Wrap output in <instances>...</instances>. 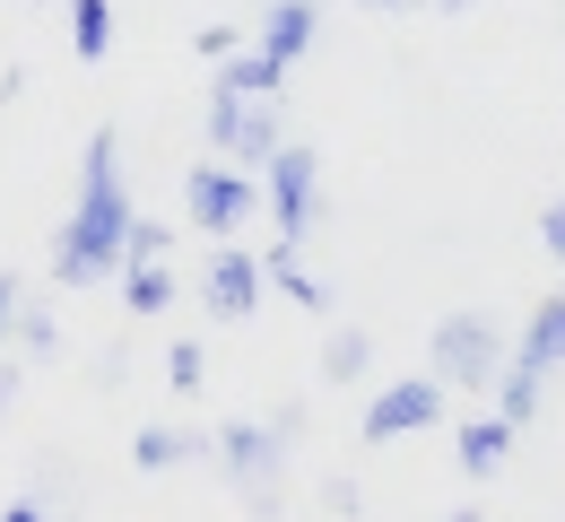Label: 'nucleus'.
Segmentation results:
<instances>
[{"mask_svg": "<svg viewBox=\"0 0 565 522\" xmlns=\"http://www.w3.org/2000/svg\"><path fill=\"white\" fill-rule=\"evenodd\" d=\"M131 183H122V140L114 131H87L78 157V210L53 235V288H105L122 279V244H131Z\"/></svg>", "mask_w": 565, "mask_h": 522, "instance_id": "1", "label": "nucleus"}, {"mask_svg": "<svg viewBox=\"0 0 565 522\" xmlns=\"http://www.w3.org/2000/svg\"><path fill=\"white\" fill-rule=\"evenodd\" d=\"M296 436H305V409H296V401L270 409V418H226V427L210 436L217 479H226V488H235L262 522L287 505V461H296Z\"/></svg>", "mask_w": 565, "mask_h": 522, "instance_id": "2", "label": "nucleus"}, {"mask_svg": "<svg viewBox=\"0 0 565 522\" xmlns=\"http://www.w3.org/2000/svg\"><path fill=\"white\" fill-rule=\"evenodd\" d=\"M426 366H435V383H444V392H495V374L513 366L504 322H488V313H452V322H435Z\"/></svg>", "mask_w": 565, "mask_h": 522, "instance_id": "3", "label": "nucleus"}, {"mask_svg": "<svg viewBox=\"0 0 565 522\" xmlns=\"http://www.w3.org/2000/svg\"><path fill=\"white\" fill-rule=\"evenodd\" d=\"M253 210H262V174H244V166H226V157H210V166L183 174V219L201 226L210 244H235V235L253 226Z\"/></svg>", "mask_w": 565, "mask_h": 522, "instance_id": "4", "label": "nucleus"}, {"mask_svg": "<svg viewBox=\"0 0 565 522\" xmlns=\"http://www.w3.org/2000/svg\"><path fill=\"white\" fill-rule=\"evenodd\" d=\"M210 149L244 174H262L270 157L287 149V122H279V96H226L210 87Z\"/></svg>", "mask_w": 565, "mask_h": 522, "instance_id": "5", "label": "nucleus"}, {"mask_svg": "<svg viewBox=\"0 0 565 522\" xmlns=\"http://www.w3.org/2000/svg\"><path fill=\"white\" fill-rule=\"evenodd\" d=\"M262 210L279 219V244H305L313 219H322V157L305 140H287L270 166H262Z\"/></svg>", "mask_w": 565, "mask_h": 522, "instance_id": "6", "label": "nucleus"}, {"mask_svg": "<svg viewBox=\"0 0 565 522\" xmlns=\"http://www.w3.org/2000/svg\"><path fill=\"white\" fill-rule=\"evenodd\" d=\"M444 418H452V392L435 374H401V383H383L365 401V445H401V436H426Z\"/></svg>", "mask_w": 565, "mask_h": 522, "instance_id": "7", "label": "nucleus"}, {"mask_svg": "<svg viewBox=\"0 0 565 522\" xmlns=\"http://www.w3.org/2000/svg\"><path fill=\"white\" fill-rule=\"evenodd\" d=\"M262 253H244V244H217L210 270H201V305H210V322H253L262 313Z\"/></svg>", "mask_w": 565, "mask_h": 522, "instance_id": "8", "label": "nucleus"}, {"mask_svg": "<svg viewBox=\"0 0 565 522\" xmlns=\"http://www.w3.org/2000/svg\"><path fill=\"white\" fill-rule=\"evenodd\" d=\"M313 35H322V0H270V18H262V62L270 71H296L305 53H313Z\"/></svg>", "mask_w": 565, "mask_h": 522, "instance_id": "9", "label": "nucleus"}, {"mask_svg": "<svg viewBox=\"0 0 565 522\" xmlns=\"http://www.w3.org/2000/svg\"><path fill=\"white\" fill-rule=\"evenodd\" d=\"M513 366L565 374V297H540V313H531V322H522V340H513Z\"/></svg>", "mask_w": 565, "mask_h": 522, "instance_id": "10", "label": "nucleus"}, {"mask_svg": "<svg viewBox=\"0 0 565 522\" xmlns=\"http://www.w3.org/2000/svg\"><path fill=\"white\" fill-rule=\"evenodd\" d=\"M131 461H140L148 479H166V470H183V461H210V436H201V427H140V436H131Z\"/></svg>", "mask_w": 565, "mask_h": 522, "instance_id": "11", "label": "nucleus"}, {"mask_svg": "<svg viewBox=\"0 0 565 522\" xmlns=\"http://www.w3.org/2000/svg\"><path fill=\"white\" fill-rule=\"evenodd\" d=\"M452 452H461V470H470V479H495V470H504V452H513V427H504V418H461V427H452Z\"/></svg>", "mask_w": 565, "mask_h": 522, "instance_id": "12", "label": "nucleus"}, {"mask_svg": "<svg viewBox=\"0 0 565 522\" xmlns=\"http://www.w3.org/2000/svg\"><path fill=\"white\" fill-rule=\"evenodd\" d=\"M540 401H548V374H531V366H504V374H495V418H504L513 436L540 418Z\"/></svg>", "mask_w": 565, "mask_h": 522, "instance_id": "13", "label": "nucleus"}, {"mask_svg": "<svg viewBox=\"0 0 565 522\" xmlns=\"http://www.w3.org/2000/svg\"><path fill=\"white\" fill-rule=\"evenodd\" d=\"M296 253H305V244H270V253H262V279H270V288H287V297L305 305V313H322L331 297H322V279H313Z\"/></svg>", "mask_w": 565, "mask_h": 522, "instance_id": "14", "label": "nucleus"}, {"mask_svg": "<svg viewBox=\"0 0 565 522\" xmlns=\"http://www.w3.org/2000/svg\"><path fill=\"white\" fill-rule=\"evenodd\" d=\"M365 366H374V331H365V322H340V331L322 340V383H356Z\"/></svg>", "mask_w": 565, "mask_h": 522, "instance_id": "15", "label": "nucleus"}, {"mask_svg": "<svg viewBox=\"0 0 565 522\" xmlns=\"http://www.w3.org/2000/svg\"><path fill=\"white\" fill-rule=\"evenodd\" d=\"M122 305H131L140 322H157V313L174 305V270H166V262H131V270H122Z\"/></svg>", "mask_w": 565, "mask_h": 522, "instance_id": "16", "label": "nucleus"}, {"mask_svg": "<svg viewBox=\"0 0 565 522\" xmlns=\"http://www.w3.org/2000/svg\"><path fill=\"white\" fill-rule=\"evenodd\" d=\"M71 53L78 62H105L114 53V0H71Z\"/></svg>", "mask_w": 565, "mask_h": 522, "instance_id": "17", "label": "nucleus"}, {"mask_svg": "<svg viewBox=\"0 0 565 522\" xmlns=\"http://www.w3.org/2000/svg\"><path fill=\"white\" fill-rule=\"evenodd\" d=\"M217 87H226V96H279L287 71H270V62L244 44V53H226V62H217Z\"/></svg>", "mask_w": 565, "mask_h": 522, "instance_id": "18", "label": "nucleus"}, {"mask_svg": "<svg viewBox=\"0 0 565 522\" xmlns=\"http://www.w3.org/2000/svg\"><path fill=\"white\" fill-rule=\"evenodd\" d=\"M18 358H62V322H53V305H18Z\"/></svg>", "mask_w": 565, "mask_h": 522, "instance_id": "19", "label": "nucleus"}, {"mask_svg": "<svg viewBox=\"0 0 565 522\" xmlns=\"http://www.w3.org/2000/svg\"><path fill=\"white\" fill-rule=\"evenodd\" d=\"M166 383H174V392H201V383H210V349H201V340H174V349H166Z\"/></svg>", "mask_w": 565, "mask_h": 522, "instance_id": "20", "label": "nucleus"}, {"mask_svg": "<svg viewBox=\"0 0 565 522\" xmlns=\"http://www.w3.org/2000/svg\"><path fill=\"white\" fill-rule=\"evenodd\" d=\"M166 253H174V226H166V219H131V244H122V270H131V262H166Z\"/></svg>", "mask_w": 565, "mask_h": 522, "instance_id": "21", "label": "nucleus"}, {"mask_svg": "<svg viewBox=\"0 0 565 522\" xmlns=\"http://www.w3.org/2000/svg\"><path fill=\"white\" fill-rule=\"evenodd\" d=\"M192 53H201V62H226V53H244V35H235V26H201V35H192Z\"/></svg>", "mask_w": 565, "mask_h": 522, "instance_id": "22", "label": "nucleus"}, {"mask_svg": "<svg viewBox=\"0 0 565 522\" xmlns=\"http://www.w3.org/2000/svg\"><path fill=\"white\" fill-rule=\"evenodd\" d=\"M540 244H548V262H565V192L540 210Z\"/></svg>", "mask_w": 565, "mask_h": 522, "instance_id": "23", "label": "nucleus"}, {"mask_svg": "<svg viewBox=\"0 0 565 522\" xmlns=\"http://www.w3.org/2000/svg\"><path fill=\"white\" fill-rule=\"evenodd\" d=\"M18 305H26V288H18V270H0V349H9V331H18Z\"/></svg>", "mask_w": 565, "mask_h": 522, "instance_id": "24", "label": "nucleus"}, {"mask_svg": "<svg viewBox=\"0 0 565 522\" xmlns=\"http://www.w3.org/2000/svg\"><path fill=\"white\" fill-rule=\"evenodd\" d=\"M322 505H331V514L349 522L356 505H365V488H356V479H322Z\"/></svg>", "mask_w": 565, "mask_h": 522, "instance_id": "25", "label": "nucleus"}, {"mask_svg": "<svg viewBox=\"0 0 565 522\" xmlns=\"http://www.w3.org/2000/svg\"><path fill=\"white\" fill-rule=\"evenodd\" d=\"M18 392H26V366H18V358H0V427H9V409H18Z\"/></svg>", "mask_w": 565, "mask_h": 522, "instance_id": "26", "label": "nucleus"}, {"mask_svg": "<svg viewBox=\"0 0 565 522\" xmlns=\"http://www.w3.org/2000/svg\"><path fill=\"white\" fill-rule=\"evenodd\" d=\"M0 522H53V505H44V497H18V505H9Z\"/></svg>", "mask_w": 565, "mask_h": 522, "instance_id": "27", "label": "nucleus"}, {"mask_svg": "<svg viewBox=\"0 0 565 522\" xmlns=\"http://www.w3.org/2000/svg\"><path fill=\"white\" fill-rule=\"evenodd\" d=\"M356 9H426V0H356Z\"/></svg>", "mask_w": 565, "mask_h": 522, "instance_id": "28", "label": "nucleus"}, {"mask_svg": "<svg viewBox=\"0 0 565 522\" xmlns=\"http://www.w3.org/2000/svg\"><path fill=\"white\" fill-rule=\"evenodd\" d=\"M435 9H444V18H461V9H470V0H435Z\"/></svg>", "mask_w": 565, "mask_h": 522, "instance_id": "29", "label": "nucleus"}, {"mask_svg": "<svg viewBox=\"0 0 565 522\" xmlns=\"http://www.w3.org/2000/svg\"><path fill=\"white\" fill-rule=\"evenodd\" d=\"M452 522H479V514H452Z\"/></svg>", "mask_w": 565, "mask_h": 522, "instance_id": "30", "label": "nucleus"}]
</instances>
